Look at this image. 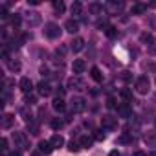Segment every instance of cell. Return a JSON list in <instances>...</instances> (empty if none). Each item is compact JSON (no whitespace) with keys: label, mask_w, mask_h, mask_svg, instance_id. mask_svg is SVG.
<instances>
[{"label":"cell","mask_w":156,"mask_h":156,"mask_svg":"<svg viewBox=\"0 0 156 156\" xmlns=\"http://www.w3.org/2000/svg\"><path fill=\"white\" fill-rule=\"evenodd\" d=\"M140 42H141V44L151 46V44L154 42V39H152V35H151V33H147V31H145V33H141V35H140Z\"/></svg>","instance_id":"obj_25"},{"label":"cell","mask_w":156,"mask_h":156,"mask_svg":"<svg viewBox=\"0 0 156 156\" xmlns=\"http://www.w3.org/2000/svg\"><path fill=\"white\" fill-rule=\"evenodd\" d=\"M105 33H107V37H108V39H116V37H118V28L108 26V28L105 30Z\"/></svg>","instance_id":"obj_30"},{"label":"cell","mask_w":156,"mask_h":156,"mask_svg":"<svg viewBox=\"0 0 156 156\" xmlns=\"http://www.w3.org/2000/svg\"><path fill=\"white\" fill-rule=\"evenodd\" d=\"M8 156H20V151H13V152H8Z\"/></svg>","instance_id":"obj_43"},{"label":"cell","mask_w":156,"mask_h":156,"mask_svg":"<svg viewBox=\"0 0 156 156\" xmlns=\"http://www.w3.org/2000/svg\"><path fill=\"white\" fill-rule=\"evenodd\" d=\"M119 96L127 101V103H132V92L129 90V88H121V92H119Z\"/></svg>","instance_id":"obj_28"},{"label":"cell","mask_w":156,"mask_h":156,"mask_svg":"<svg viewBox=\"0 0 156 156\" xmlns=\"http://www.w3.org/2000/svg\"><path fill=\"white\" fill-rule=\"evenodd\" d=\"M0 17H2V19H8V17H9V13H8L6 6H2V8H0Z\"/></svg>","instance_id":"obj_38"},{"label":"cell","mask_w":156,"mask_h":156,"mask_svg":"<svg viewBox=\"0 0 156 156\" xmlns=\"http://www.w3.org/2000/svg\"><path fill=\"white\" fill-rule=\"evenodd\" d=\"M119 143H123V145H127V143H132V136L129 134V132H125V134H121L119 136V140H118Z\"/></svg>","instance_id":"obj_32"},{"label":"cell","mask_w":156,"mask_h":156,"mask_svg":"<svg viewBox=\"0 0 156 156\" xmlns=\"http://www.w3.org/2000/svg\"><path fill=\"white\" fill-rule=\"evenodd\" d=\"M118 114H119L121 118H130L132 108L129 107V103H123V105H119V107H118Z\"/></svg>","instance_id":"obj_17"},{"label":"cell","mask_w":156,"mask_h":156,"mask_svg":"<svg viewBox=\"0 0 156 156\" xmlns=\"http://www.w3.org/2000/svg\"><path fill=\"white\" fill-rule=\"evenodd\" d=\"M13 141H15V147H19L20 151L30 149V141H28V136L24 132H13Z\"/></svg>","instance_id":"obj_2"},{"label":"cell","mask_w":156,"mask_h":156,"mask_svg":"<svg viewBox=\"0 0 156 156\" xmlns=\"http://www.w3.org/2000/svg\"><path fill=\"white\" fill-rule=\"evenodd\" d=\"M39 151H41L42 154H50V152L53 151V145H51L50 141H44V140H42V141H39Z\"/></svg>","instance_id":"obj_20"},{"label":"cell","mask_w":156,"mask_h":156,"mask_svg":"<svg viewBox=\"0 0 156 156\" xmlns=\"http://www.w3.org/2000/svg\"><path fill=\"white\" fill-rule=\"evenodd\" d=\"M85 48V41L81 39V37H75L72 42H70V50L73 51V53H77V51H81Z\"/></svg>","instance_id":"obj_10"},{"label":"cell","mask_w":156,"mask_h":156,"mask_svg":"<svg viewBox=\"0 0 156 156\" xmlns=\"http://www.w3.org/2000/svg\"><path fill=\"white\" fill-rule=\"evenodd\" d=\"M79 149H83V147H81L79 143H77V141H73V140H72V141L68 143V151H70V152H77Z\"/></svg>","instance_id":"obj_34"},{"label":"cell","mask_w":156,"mask_h":156,"mask_svg":"<svg viewBox=\"0 0 156 156\" xmlns=\"http://www.w3.org/2000/svg\"><path fill=\"white\" fill-rule=\"evenodd\" d=\"M50 125H51V129H53V130H59V129H62V127H64V119H59V118H53Z\"/></svg>","instance_id":"obj_29"},{"label":"cell","mask_w":156,"mask_h":156,"mask_svg":"<svg viewBox=\"0 0 156 156\" xmlns=\"http://www.w3.org/2000/svg\"><path fill=\"white\" fill-rule=\"evenodd\" d=\"M107 107L108 108H116V99L110 96V98H107Z\"/></svg>","instance_id":"obj_37"},{"label":"cell","mask_w":156,"mask_h":156,"mask_svg":"<svg viewBox=\"0 0 156 156\" xmlns=\"http://www.w3.org/2000/svg\"><path fill=\"white\" fill-rule=\"evenodd\" d=\"M19 87H20V90H22L24 94H30L31 88H33V83H31V79H28V77H22L20 83H19Z\"/></svg>","instance_id":"obj_12"},{"label":"cell","mask_w":156,"mask_h":156,"mask_svg":"<svg viewBox=\"0 0 156 156\" xmlns=\"http://www.w3.org/2000/svg\"><path fill=\"white\" fill-rule=\"evenodd\" d=\"M6 64H8V68H9L13 73H19V72H20V68H22V64H20V61H19V59H9Z\"/></svg>","instance_id":"obj_16"},{"label":"cell","mask_w":156,"mask_h":156,"mask_svg":"<svg viewBox=\"0 0 156 156\" xmlns=\"http://www.w3.org/2000/svg\"><path fill=\"white\" fill-rule=\"evenodd\" d=\"M13 121H15L13 114H4V118H2V129H9L13 125Z\"/></svg>","instance_id":"obj_22"},{"label":"cell","mask_w":156,"mask_h":156,"mask_svg":"<svg viewBox=\"0 0 156 156\" xmlns=\"http://www.w3.org/2000/svg\"><path fill=\"white\" fill-rule=\"evenodd\" d=\"M26 22H28L30 26H39V24H41V13H37V11H28V13H26Z\"/></svg>","instance_id":"obj_8"},{"label":"cell","mask_w":156,"mask_h":156,"mask_svg":"<svg viewBox=\"0 0 156 156\" xmlns=\"http://www.w3.org/2000/svg\"><path fill=\"white\" fill-rule=\"evenodd\" d=\"M0 149H2L4 152H8V140L6 138H2V141H0Z\"/></svg>","instance_id":"obj_39"},{"label":"cell","mask_w":156,"mask_h":156,"mask_svg":"<svg viewBox=\"0 0 156 156\" xmlns=\"http://www.w3.org/2000/svg\"><path fill=\"white\" fill-rule=\"evenodd\" d=\"M145 11H147V4H141V2H138V4H134L130 8V13L132 15H143Z\"/></svg>","instance_id":"obj_19"},{"label":"cell","mask_w":156,"mask_h":156,"mask_svg":"<svg viewBox=\"0 0 156 156\" xmlns=\"http://www.w3.org/2000/svg\"><path fill=\"white\" fill-rule=\"evenodd\" d=\"M51 107H53V110H57V112H64L66 103H64V99H62L61 96H57V98L51 101Z\"/></svg>","instance_id":"obj_13"},{"label":"cell","mask_w":156,"mask_h":156,"mask_svg":"<svg viewBox=\"0 0 156 156\" xmlns=\"http://www.w3.org/2000/svg\"><path fill=\"white\" fill-rule=\"evenodd\" d=\"M20 22H22V19H20V15H13V17H11V26H13L15 30H17V28L20 26Z\"/></svg>","instance_id":"obj_35"},{"label":"cell","mask_w":156,"mask_h":156,"mask_svg":"<svg viewBox=\"0 0 156 156\" xmlns=\"http://www.w3.org/2000/svg\"><path fill=\"white\" fill-rule=\"evenodd\" d=\"M64 30H66L68 33H77V31H79V22L73 20V19H70V20H66Z\"/></svg>","instance_id":"obj_14"},{"label":"cell","mask_w":156,"mask_h":156,"mask_svg":"<svg viewBox=\"0 0 156 156\" xmlns=\"http://www.w3.org/2000/svg\"><path fill=\"white\" fill-rule=\"evenodd\" d=\"M101 125H103V129L114 130V129H118V118H114V116H103L101 118Z\"/></svg>","instance_id":"obj_6"},{"label":"cell","mask_w":156,"mask_h":156,"mask_svg":"<svg viewBox=\"0 0 156 156\" xmlns=\"http://www.w3.org/2000/svg\"><path fill=\"white\" fill-rule=\"evenodd\" d=\"M121 79H123V81H129V79H130V75H129V72H123V73H121Z\"/></svg>","instance_id":"obj_41"},{"label":"cell","mask_w":156,"mask_h":156,"mask_svg":"<svg viewBox=\"0 0 156 156\" xmlns=\"http://www.w3.org/2000/svg\"><path fill=\"white\" fill-rule=\"evenodd\" d=\"M28 130H30V134H31V136H37L41 129H39V125H37V123H33V121H31V123H28Z\"/></svg>","instance_id":"obj_31"},{"label":"cell","mask_w":156,"mask_h":156,"mask_svg":"<svg viewBox=\"0 0 156 156\" xmlns=\"http://www.w3.org/2000/svg\"><path fill=\"white\" fill-rule=\"evenodd\" d=\"M35 103H37V98L31 94H26V105H35Z\"/></svg>","instance_id":"obj_36"},{"label":"cell","mask_w":156,"mask_h":156,"mask_svg":"<svg viewBox=\"0 0 156 156\" xmlns=\"http://www.w3.org/2000/svg\"><path fill=\"white\" fill-rule=\"evenodd\" d=\"M85 68H87V64H85V61H83V59H75V61H73V64H72L73 73H83V72H85Z\"/></svg>","instance_id":"obj_15"},{"label":"cell","mask_w":156,"mask_h":156,"mask_svg":"<svg viewBox=\"0 0 156 156\" xmlns=\"http://www.w3.org/2000/svg\"><path fill=\"white\" fill-rule=\"evenodd\" d=\"M123 2H107V6H105V9L110 13V15H118L121 9H123Z\"/></svg>","instance_id":"obj_7"},{"label":"cell","mask_w":156,"mask_h":156,"mask_svg":"<svg viewBox=\"0 0 156 156\" xmlns=\"http://www.w3.org/2000/svg\"><path fill=\"white\" fill-rule=\"evenodd\" d=\"M88 11L94 13V15H101V13H103V4H99V2H92V4L88 6Z\"/></svg>","instance_id":"obj_21"},{"label":"cell","mask_w":156,"mask_h":156,"mask_svg":"<svg viewBox=\"0 0 156 156\" xmlns=\"http://www.w3.org/2000/svg\"><path fill=\"white\" fill-rule=\"evenodd\" d=\"M41 154H42V152H41V151H35V152H33V154H31V156H41Z\"/></svg>","instance_id":"obj_46"},{"label":"cell","mask_w":156,"mask_h":156,"mask_svg":"<svg viewBox=\"0 0 156 156\" xmlns=\"http://www.w3.org/2000/svg\"><path fill=\"white\" fill-rule=\"evenodd\" d=\"M132 156H147V154H145V152H143V151H136V152H134V154H132Z\"/></svg>","instance_id":"obj_44"},{"label":"cell","mask_w":156,"mask_h":156,"mask_svg":"<svg viewBox=\"0 0 156 156\" xmlns=\"http://www.w3.org/2000/svg\"><path fill=\"white\" fill-rule=\"evenodd\" d=\"M37 92H39V96H42V98H48V96L51 94V87H50V83H46V81H41V83L37 85Z\"/></svg>","instance_id":"obj_9"},{"label":"cell","mask_w":156,"mask_h":156,"mask_svg":"<svg viewBox=\"0 0 156 156\" xmlns=\"http://www.w3.org/2000/svg\"><path fill=\"white\" fill-rule=\"evenodd\" d=\"M51 6H53V9H55L57 13H64V9H66V6H64L62 0H53Z\"/></svg>","instance_id":"obj_26"},{"label":"cell","mask_w":156,"mask_h":156,"mask_svg":"<svg viewBox=\"0 0 156 156\" xmlns=\"http://www.w3.org/2000/svg\"><path fill=\"white\" fill-rule=\"evenodd\" d=\"M92 143H94V138H90V136H81V138H79V145H81L83 149H90Z\"/></svg>","instance_id":"obj_24"},{"label":"cell","mask_w":156,"mask_h":156,"mask_svg":"<svg viewBox=\"0 0 156 156\" xmlns=\"http://www.w3.org/2000/svg\"><path fill=\"white\" fill-rule=\"evenodd\" d=\"M41 73H42V75H50V70H48V66H41Z\"/></svg>","instance_id":"obj_40"},{"label":"cell","mask_w":156,"mask_h":156,"mask_svg":"<svg viewBox=\"0 0 156 156\" xmlns=\"http://www.w3.org/2000/svg\"><path fill=\"white\" fill-rule=\"evenodd\" d=\"M28 4H30V6H39L41 0H28Z\"/></svg>","instance_id":"obj_42"},{"label":"cell","mask_w":156,"mask_h":156,"mask_svg":"<svg viewBox=\"0 0 156 156\" xmlns=\"http://www.w3.org/2000/svg\"><path fill=\"white\" fill-rule=\"evenodd\" d=\"M134 88H136L138 94H149V90H151V83H149V79H147L145 75H141V77H138V79H136Z\"/></svg>","instance_id":"obj_3"},{"label":"cell","mask_w":156,"mask_h":156,"mask_svg":"<svg viewBox=\"0 0 156 156\" xmlns=\"http://www.w3.org/2000/svg\"><path fill=\"white\" fill-rule=\"evenodd\" d=\"M107 138V134L103 132V129H98V130H94V140H98V141H103Z\"/></svg>","instance_id":"obj_33"},{"label":"cell","mask_w":156,"mask_h":156,"mask_svg":"<svg viewBox=\"0 0 156 156\" xmlns=\"http://www.w3.org/2000/svg\"><path fill=\"white\" fill-rule=\"evenodd\" d=\"M50 143L53 145V149H55V147H62V145H64V138H62L61 134H53L51 140H50Z\"/></svg>","instance_id":"obj_23"},{"label":"cell","mask_w":156,"mask_h":156,"mask_svg":"<svg viewBox=\"0 0 156 156\" xmlns=\"http://www.w3.org/2000/svg\"><path fill=\"white\" fill-rule=\"evenodd\" d=\"M70 11H72V15H81V11H83V4H81V2H73L72 8H70Z\"/></svg>","instance_id":"obj_27"},{"label":"cell","mask_w":156,"mask_h":156,"mask_svg":"<svg viewBox=\"0 0 156 156\" xmlns=\"http://www.w3.org/2000/svg\"><path fill=\"white\" fill-rule=\"evenodd\" d=\"M90 75H92V79H94L96 83H103V73H101V70H99L98 66H92V68H90Z\"/></svg>","instance_id":"obj_18"},{"label":"cell","mask_w":156,"mask_h":156,"mask_svg":"<svg viewBox=\"0 0 156 156\" xmlns=\"http://www.w3.org/2000/svg\"><path fill=\"white\" fill-rule=\"evenodd\" d=\"M44 35H46L48 39H59V37H61V28H59L57 24H53V22H48V24L44 26Z\"/></svg>","instance_id":"obj_4"},{"label":"cell","mask_w":156,"mask_h":156,"mask_svg":"<svg viewBox=\"0 0 156 156\" xmlns=\"http://www.w3.org/2000/svg\"><path fill=\"white\" fill-rule=\"evenodd\" d=\"M108 156H119V152L114 149V151H110V152H108Z\"/></svg>","instance_id":"obj_45"},{"label":"cell","mask_w":156,"mask_h":156,"mask_svg":"<svg viewBox=\"0 0 156 156\" xmlns=\"http://www.w3.org/2000/svg\"><path fill=\"white\" fill-rule=\"evenodd\" d=\"M143 141L147 143V147H152V149H156V132H154V130H151V132H145V134H143Z\"/></svg>","instance_id":"obj_11"},{"label":"cell","mask_w":156,"mask_h":156,"mask_svg":"<svg viewBox=\"0 0 156 156\" xmlns=\"http://www.w3.org/2000/svg\"><path fill=\"white\" fill-rule=\"evenodd\" d=\"M85 108H87L85 98H81V96H73V98H72V101H70V110H72V114H81Z\"/></svg>","instance_id":"obj_1"},{"label":"cell","mask_w":156,"mask_h":156,"mask_svg":"<svg viewBox=\"0 0 156 156\" xmlns=\"http://www.w3.org/2000/svg\"><path fill=\"white\" fill-rule=\"evenodd\" d=\"M66 87L70 88V90H85V81L81 79V77H70L68 79V83H66Z\"/></svg>","instance_id":"obj_5"},{"label":"cell","mask_w":156,"mask_h":156,"mask_svg":"<svg viewBox=\"0 0 156 156\" xmlns=\"http://www.w3.org/2000/svg\"><path fill=\"white\" fill-rule=\"evenodd\" d=\"M147 156H156V151H154V152H149Z\"/></svg>","instance_id":"obj_47"}]
</instances>
